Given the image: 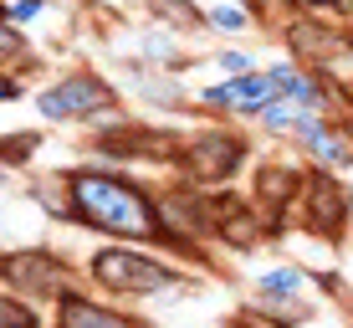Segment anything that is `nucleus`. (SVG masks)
Instances as JSON below:
<instances>
[{
	"instance_id": "4be33fe9",
	"label": "nucleus",
	"mask_w": 353,
	"mask_h": 328,
	"mask_svg": "<svg viewBox=\"0 0 353 328\" xmlns=\"http://www.w3.org/2000/svg\"><path fill=\"white\" fill-rule=\"evenodd\" d=\"M26 52V26H16V21H6L0 26V57H6V72L16 67V57Z\"/></svg>"
},
{
	"instance_id": "423d86ee",
	"label": "nucleus",
	"mask_w": 353,
	"mask_h": 328,
	"mask_svg": "<svg viewBox=\"0 0 353 328\" xmlns=\"http://www.w3.org/2000/svg\"><path fill=\"white\" fill-rule=\"evenodd\" d=\"M241 164H246V139L230 133V128H205V133H194L185 144V169H190V180H200V185H221V180H230Z\"/></svg>"
},
{
	"instance_id": "0eeeda50",
	"label": "nucleus",
	"mask_w": 353,
	"mask_h": 328,
	"mask_svg": "<svg viewBox=\"0 0 353 328\" xmlns=\"http://www.w3.org/2000/svg\"><path fill=\"white\" fill-rule=\"evenodd\" d=\"M292 144H297L318 169H327V175L353 169V124H343L338 113H318L312 124H302L292 133Z\"/></svg>"
},
{
	"instance_id": "4468645a",
	"label": "nucleus",
	"mask_w": 353,
	"mask_h": 328,
	"mask_svg": "<svg viewBox=\"0 0 353 328\" xmlns=\"http://www.w3.org/2000/svg\"><path fill=\"white\" fill-rule=\"evenodd\" d=\"M318 113H323V108H312L307 98H272V103L256 113V124H261L266 133H287V139H292V133H297L302 124H312Z\"/></svg>"
},
{
	"instance_id": "dca6fc26",
	"label": "nucleus",
	"mask_w": 353,
	"mask_h": 328,
	"mask_svg": "<svg viewBox=\"0 0 353 328\" xmlns=\"http://www.w3.org/2000/svg\"><path fill=\"white\" fill-rule=\"evenodd\" d=\"M143 6H149V21L174 26L179 36H185V31H210V26H205L200 0H143Z\"/></svg>"
},
{
	"instance_id": "b1692460",
	"label": "nucleus",
	"mask_w": 353,
	"mask_h": 328,
	"mask_svg": "<svg viewBox=\"0 0 353 328\" xmlns=\"http://www.w3.org/2000/svg\"><path fill=\"white\" fill-rule=\"evenodd\" d=\"M31 149H36V133H10L6 139V164H21Z\"/></svg>"
},
{
	"instance_id": "f257e3e1",
	"label": "nucleus",
	"mask_w": 353,
	"mask_h": 328,
	"mask_svg": "<svg viewBox=\"0 0 353 328\" xmlns=\"http://www.w3.org/2000/svg\"><path fill=\"white\" fill-rule=\"evenodd\" d=\"M67 190V215L103 236H123V241H164L159 226V200L143 185H133L128 175H108V169H67L62 175Z\"/></svg>"
},
{
	"instance_id": "7ed1b4c3",
	"label": "nucleus",
	"mask_w": 353,
	"mask_h": 328,
	"mask_svg": "<svg viewBox=\"0 0 353 328\" xmlns=\"http://www.w3.org/2000/svg\"><path fill=\"white\" fill-rule=\"evenodd\" d=\"M92 277L97 287L108 293H128V298H149V293H164V287H179V272L133 247H103L92 257Z\"/></svg>"
},
{
	"instance_id": "39448f33",
	"label": "nucleus",
	"mask_w": 353,
	"mask_h": 328,
	"mask_svg": "<svg viewBox=\"0 0 353 328\" xmlns=\"http://www.w3.org/2000/svg\"><path fill=\"white\" fill-rule=\"evenodd\" d=\"M282 36H287V52L302 67H327L333 57L353 52V31H338L327 16H312V10H292L282 21Z\"/></svg>"
},
{
	"instance_id": "a878e982",
	"label": "nucleus",
	"mask_w": 353,
	"mask_h": 328,
	"mask_svg": "<svg viewBox=\"0 0 353 328\" xmlns=\"http://www.w3.org/2000/svg\"><path fill=\"white\" fill-rule=\"evenodd\" d=\"M266 10H297V0H261Z\"/></svg>"
},
{
	"instance_id": "ddd939ff",
	"label": "nucleus",
	"mask_w": 353,
	"mask_h": 328,
	"mask_svg": "<svg viewBox=\"0 0 353 328\" xmlns=\"http://www.w3.org/2000/svg\"><path fill=\"white\" fill-rule=\"evenodd\" d=\"M57 328H139V323L123 318L118 308H103V302H92V298L62 293V302H57Z\"/></svg>"
},
{
	"instance_id": "9d476101",
	"label": "nucleus",
	"mask_w": 353,
	"mask_h": 328,
	"mask_svg": "<svg viewBox=\"0 0 353 328\" xmlns=\"http://www.w3.org/2000/svg\"><path fill=\"white\" fill-rule=\"evenodd\" d=\"M159 226H164V241H179V247H190V241L205 231V200L194 195V190L164 195V200H159Z\"/></svg>"
},
{
	"instance_id": "aec40b11",
	"label": "nucleus",
	"mask_w": 353,
	"mask_h": 328,
	"mask_svg": "<svg viewBox=\"0 0 353 328\" xmlns=\"http://www.w3.org/2000/svg\"><path fill=\"white\" fill-rule=\"evenodd\" d=\"M0 323H6V328H41V313H36L31 302H21V293H6V302H0Z\"/></svg>"
},
{
	"instance_id": "1a4fd4ad",
	"label": "nucleus",
	"mask_w": 353,
	"mask_h": 328,
	"mask_svg": "<svg viewBox=\"0 0 353 328\" xmlns=\"http://www.w3.org/2000/svg\"><path fill=\"white\" fill-rule=\"evenodd\" d=\"M302 205H307V226L323 231V236H338V231L348 226V190L338 185L327 169L307 180V190H302Z\"/></svg>"
},
{
	"instance_id": "9b49d317",
	"label": "nucleus",
	"mask_w": 353,
	"mask_h": 328,
	"mask_svg": "<svg viewBox=\"0 0 353 328\" xmlns=\"http://www.w3.org/2000/svg\"><path fill=\"white\" fill-rule=\"evenodd\" d=\"M133 41H139V46H133V57H139V62H149V67H159V72H179V67L190 62V52L179 46V31H174V26L149 21Z\"/></svg>"
},
{
	"instance_id": "a211bd4d",
	"label": "nucleus",
	"mask_w": 353,
	"mask_h": 328,
	"mask_svg": "<svg viewBox=\"0 0 353 328\" xmlns=\"http://www.w3.org/2000/svg\"><path fill=\"white\" fill-rule=\"evenodd\" d=\"M221 236L230 247H251V241H256V215L236 211V205H221Z\"/></svg>"
},
{
	"instance_id": "412c9836",
	"label": "nucleus",
	"mask_w": 353,
	"mask_h": 328,
	"mask_svg": "<svg viewBox=\"0 0 353 328\" xmlns=\"http://www.w3.org/2000/svg\"><path fill=\"white\" fill-rule=\"evenodd\" d=\"M0 10H6V21H16V26H36V21L52 10V0H0Z\"/></svg>"
},
{
	"instance_id": "bb28decb",
	"label": "nucleus",
	"mask_w": 353,
	"mask_h": 328,
	"mask_svg": "<svg viewBox=\"0 0 353 328\" xmlns=\"http://www.w3.org/2000/svg\"><path fill=\"white\" fill-rule=\"evenodd\" d=\"M348 221H353V185H348Z\"/></svg>"
},
{
	"instance_id": "393cba45",
	"label": "nucleus",
	"mask_w": 353,
	"mask_h": 328,
	"mask_svg": "<svg viewBox=\"0 0 353 328\" xmlns=\"http://www.w3.org/2000/svg\"><path fill=\"white\" fill-rule=\"evenodd\" d=\"M0 98H6V103H21V98H26V88H21L16 72H6V82H0Z\"/></svg>"
},
{
	"instance_id": "f8f14e48",
	"label": "nucleus",
	"mask_w": 353,
	"mask_h": 328,
	"mask_svg": "<svg viewBox=\"0 0 353 328\" xmlns=\"http://www.w3.org/2000/svg\"><path fill=\"white\" fill-rule=\"evenodd\" d=\"M266 16H272V10H266L261 0H210V6H205V26L215 36H251Z\"/></svg>"
},
{
	"instance_id": "6e6552de",
	"label": "nucleus",
	"mask_w": 353,
	"mask_h": 328,
	"mask_svg": "<svg viewBox=\"0 0 353 328\" xmlns=\"http://www.w3.org/2000/svg\"><path fill=\"white\" fill-rule=\"evenodd\" d=\"M0 272H6V287L10 293H62V262L52 257V251L31 247V251H6V262H0Z\"/></svg>"
},
{
	"instance_id": "2eb2a0df",
	"label": "nucleus",
	"mask_w": 353,
	"mask_h": 328,
	"mask_svg": "<svg viewBox=\"0 0 353 328\" xmlns=\"http://www.w3.org/2000/svg\"><path fill=\"white\" fill-rule=\"evenodd\" d=\"M302 175L297 169H282V164H261L256 169V205H292L302 200Z\"/></svg>"
},
{
	"instance_id": "f3484780",
	"label": "nucleus",
	"mask_w": 353,
	"mask_h": 328,
	"mask_svg": "<svg viewBox=\"0 0 353 328\" xmlns=\"http://www.w3.org/2000/svg\"><path fill=\"white\" fill-rule=\"evenodd\" d=\"M256 287H261L266 302H292L302 293V272H297V267H272V272H261Z\"/></svg>"
},
{
	"instance_id": "5701e85b",
	"label": "nucleus",
	"mask_w": 353,
	"mask_h": 328,
	"mask_svg": "<svg viewBox=\"0 0 353 328\" xmlns=\"http://www.w3.org/2000/svg\"><path fill=\"white\" fill-rule=\"evenodd\" d=\"M297 10H312V16H353V0H297Z\"/></svg>"
},
{
	"instance_id": "20e7f679",
	"label": "nucleus",
	"mask_w": 353,
	"mask_h": 328,
	"mask_svg": "<svg viewBox=\"0 0 353 328\" xmlns=\"http://www.w3.org/2000/svg\"><path fill=\"white\" fill-rule=\"evenodd\" d=\"M272 98H276L272 72L256 67V72H241V77L205 82V88L194 93V108H205V113H225V118H256Z\"/></svg>"
},
{
	"instance_id": "6ab92c4d",
	"label": "nucleus",
	"mask_w": 353,
	"mask_h": 328,
	"mask_svg": "<svg viewBox=\"0 0 353 328\" xmlns=\"http://www.w3.org/2000/svg\"><path fill=\"white\" fill-rule=\"evenodd\" d=\"M210 67L221 72V77H241V72H256V57H251L246 46H221V52L210 57Z\"/></svg>"
},
{
	"instance_id": "f03ea898",
	"label": "nucleus",
	"mask_w": 353,
	"mask_h": 328,
	"mask_svg": "<svg viewBox=\"0 0 353 328\" xmlns=\"http://www.w3.org/2000/svg\"><path fill=\"white\" fill-rule=\"evenodd\" d=\"M31 108L46 124H92L97 113L118 108V88L97 72H67V77L46 82L41 93H31Z\"/></svg>"
}]
</instances>
